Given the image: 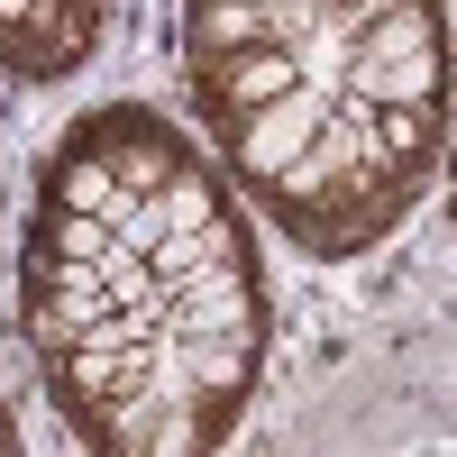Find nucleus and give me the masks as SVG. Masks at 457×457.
Listing matches in <instances>:
<instances>
[{
  "label": "nucleus",
  "instance_id": "obj_7",
  "mask_svg": "<svg viewBox=\"0 0 457 457\" xmlns=\"http://www.w3.org/2000/svg\"><path fill=\"white\" fill-rule=\"evenodd\" d=\"M411 46H439V10H430V0H403V10L366 19V28L348 37L357 64H385V55H411Z\"/></svg>",
  "mask_w": 457,
  "mask_h": 457
},
{
  "label": "nucleus",
  "instance_id": "obj_8",
  "mask_svg": "<svg viewBox=\"0 0 457 457\" xmlns=\"http://www.w3.org/2000/svg\"><path fill=\"white\" fill-rule=\"evenodd\" d=\"M156 211H165V228H211V220H228V202H220V183L183 156L165 183H156Z\"/></svg>",
  "mask_w": 457,
  "mask_h": 457
},
{
  "label": "nucleus",
  "instance_id": "obj_6",
  "mask_svg": "<svg viewBox=\"0 0 457 457\" xmlns=\"http://www.w3.org/2000/svg\"><path fill=\"white\" fill-rule=\"evenodd\" d=\"M110 193H120V174H110V156L83 146V137L46 165V202H55V211H110Z\"/></svg>",
  "mask_w": 457,
  "mask_h": 457
},
{
  "label": "nucleus",
  "instance_id": "obj_4",
  "mask_svg": "<svg viewBox=\"0 0 457 457\" xmlns=\"http://www.w3.org/2000/svg\"><path fill=\"white\" fill-rule=\"evenodd\" d=\"M293 37H302L293 0H193V64L238 46H293Z\"/></svg>",
  "mask_w": 457,
  "mask_h": 457
},
{
  "label": "nucleus",
  "instance_id": "obj_3",
  "mask_svg": "<svg viewBox=\"0 0 457 457\" xmlns=\"http://www.w3.org/2000/svg\"><path fill=\"white\" fill-rule=\"evenodd\" d=\"M83 146H101L110 156V174H120V193H156V183L183 165V146L156 129V120H137V110H101V120H83L73 129Z\"/></svg>",
  "mask_w": 457,
  "mask_h": 457
},
{
  "label": "nucleus",
  "instance_id": "obj_2",
  "mask_svg": "<svg viewBox=\"0 0 457 457\" xmlns=\"http://www.w3.org/2000/svg\"><path fill=\"white\" fill-rule=\"evenodd\" d=\"M92 28H101V0H37V10L0 37V55L19 73H73L92 55Z\"/></svg>",
  "mask_w": 457,
  "mask_h": 457
},
{
  "label": "nucleus",
  "instance_id": "obj_5",
  "mask_svg": "<svg viewBox=\"0 0 457 457\" xmlns=\"http://www.w3.org/2000/svg\"><path fill=\"white\" fill-rule=\"evenodd\" d=\"M338 92L366 101V110H421V101L448 92V73H439V46H411V55H385V64H357V55H348Z\"/></svg>",
  "mask_w": 457,
  "mask_h": 457
},
{
  "label": "nucleus",
  "instance_id": "obj_9",
  "mask_svg": "<svg viewBox=\"0 0 457 457\" xmlns=\"http://www.w3.org/2000/svg\"><path fill=\"white\" fill-rule=\"evenodd\" d=\"M385 10H403V0H338V28H348V37H357L366 19H385Z\"/></svg>",
  "mask_w": 457,
  "mask_h": 457
},
{
  "label": "nucleus",
  "instance_id": "obj_1",
  "mask_svg": "<svg viewBox=\"0 0 457 457\" xmlns=\"http://www.w3.org/2000/svg\"><path fill=\"white\" fill-rule=\"evenodd\" d=\"M329 120V92H312V83H293V92H275L265 110H247V120H228V165H238L247 183H265V174H284L302 146H312V129Z\"/></svg>",
  "mask_w": 457,
  "mask_h": 457
},
{
  "label": "nucleus",
  "instance_id": "obj_10",
  "mask_svg": "<svg viewBox=\"0 0 457 457\" xmlns=\"http://www.w3.org/2000/svg\"><path fill=\"white\" fill-rule=\"evenodd\" d=\"M0 448H19V430H10V411H0Z\"/></svg>",
  "mask_w": 457,
  "mask_h": 457
}]
</instances>
